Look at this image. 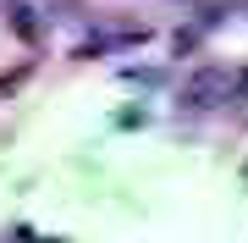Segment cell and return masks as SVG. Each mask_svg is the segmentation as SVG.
<instances>
[{
  "label": "cell",
  "mask_w": 248,
  "mask_h": 243,
  "mask_svg": "<svg viewBox=\"0 0 248 243\" xmlns=\"http://www.w3.org/2000/svg\"><path fill=\"white\" fill-rule=\"evenodd\" d=\"M226 94H232V72L215 66V61L193 66L187 83H182V105H187V111H215V105H226Z\"/></svg>",
  "instance_id": "obj_1"
}]
</instances>
